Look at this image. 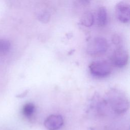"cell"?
<instances>
[{"instance_id": "1", "label": "cell", "mask_w": 130, "mask_h": 130, "mask_svg": "<svg viewBox=\"0 0 130 130\" xmlns=\"http://www.w3.org/2000/svg\"><path fill=\"white\" fill-rule=\"evenodd\" d=\"M106 100L112 111L117 114H123L128 109V100L125 94L120 89H110L106 93Z\"/></svg>"}, {"instance_id": "2", "label": "cell", "mask_w": 130, "mask_h": 130, "mask_svg": "<svg viewBox=\"0 0 130 130\" xmlns=\"http://www.w3.org/2000/svg\"><path fill=\"white\" fill-rule=\"evenodd\" d=\"M90 73L98 77H105L110 74L112 71L111 64L106 60H99L91 62L89 65Z\"/></svg>"}, {"instance_id": "3", "label": "cell", "mask_w": 130, "mask_h": 130, "mask_svg": "<svg viewBox=\"0 0 130 130\" xmlns=\"http://www.w3.org/2000/svg\"><path fill=\"white\" fill-rule=\"evenodd\" d=\"M108 48L107 40L103 37H96L88 45L87 51L92 55H98L105 53Z\"/></svg>"}, {"instance_id": "4", "label": "cell", "mask_w": 130, "mask_h": 130, "mask_svg": "<svg viewBox=\"0 0 130 130\" xmlns=\"http://www.w3.org/2000/svg\"><path fill=\"white\" fill-rule=\"evenodd\" d=\"M128 54L123 49L118 48L115 50L111 57V64L116 68H123L128 62Z\"/></svg>"}, {"instance_id": "5", "label": "cell", "mask_w": 130, "mask_h": 130, "mask_svg": "<svg viewBox=\"0 0 130 130\" xmlns=\"http://www.w3.org/2000/svg\"><path fill=\"white\" fill-rule=\"evenodd\" d=\"M130 7L124 2H119L115 6V14L119 21L126 23L129 21Z\"/></svg>"}, {"instance_id": "6", "label": "cell", "mask_w": 130, "mask_h": 130, "mask_svg": "<svg viewBox=\"0 0 130 130\" xmlns=\"http://www.w3.org/2000/svg\"><path fill=\"white\" fill-rule=\"evenodd\" d=\"M63 124V119L60 115L52 114L47 117L44 121L45 126L49 130H57Z\"/></svg>"}, {"instance_id": "7", "label": "cell", "mask_w": 130, "mask_h": 130, "mask_svg": "<svg viewBox=\"0 0 130 130\" xmlns=\"http://www.w3.org/2000/svg\"><path fill=\"white\" fill-rule=\"evenodd\" d=\"M97 23L100 26H105L108 20L107 12L105 7H101L97 12Z\"/></svg>"}, {"instance_id": "8", "label": "cell", "mask_w": 130, "mask_h": 130, "mask_svg": "<svg viewBox=\"0 0 130 130\" xmlns=\"http://www.w3.org/2000/svg\"><path fill=\"white\" fill-rule=\"evenodd\" d=\"M80 22L82 25L85 26H91L94 22V17L93 14L90 12H85L81 16Z\"/></svg>"}, {"instance_id": "9", "label": "cell", "mask_w": 130, "mask_h": 130, "mask_svg": "<svg viewBox=\"0 0 130 130\" xmlns=\"http://www.w3.org/2000/svg\"><path fill=\"white\" fill-rule=\"evenodd\" d=\"M35 110L36 107L33 103H27L23 105L22 109V113L25 117L29 118L34 114Z\"/></svg>"}, {"instance_id": "10", "label": "cell", "mask_w": 130, "mask_h": 130, "mask_svg": "<svg viewBox=\"0 0 130 130\" xmlns=\"http://www.w3.org/2000/svg\"><path fill=\"white\" fill-rule=\"evenodd\" d=\"M11 44L10 42L5 39H0V55H5L10 50Z\"/></svg>"}, {"instance_id": "11", "label": "cell", "mask_w": 130, "mask_h": 130, "mask_svg": "<svg viewBox=\"0 0 130 130\" xmlns=\"http://www.w3.org/2000/svg\"><path fill=\"white\" fill-rule=\"evenodd\" d=\"M50 17V16L49 13H48L47 12H46L45 11L41 12L38 16L39 19L43 23L47 22L49 20Z\"/></svg>"}]
</instances>
